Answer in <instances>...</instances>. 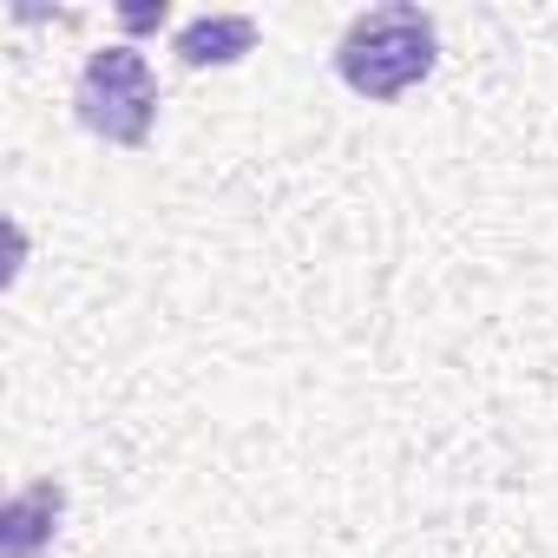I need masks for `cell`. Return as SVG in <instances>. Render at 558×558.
<instances>
[{
    "label": "cell",
    "instance_id": "cell-3",
    "mask_svg": "<svg viewBox=\"0 0 558 558\" xmlns=\"http://www.w3.org/2000/svg\"><path fill=\"white\" fill-rule=\"evenodd\" d=\"M60 512H66V493H60L53 480L14 493L8 525H0V558H40V545L60 532Z\"/></svg>",
    "mask_w": 558,
    "mask_h": 558
},
{
    "label": "cell",
    "instance_id": "cell-2",
    "mask_svg": "<svg viewBox=\"0 0 558 558\" xmlns=\"http://www.w3.org/2000/svg\"><path fill=\"white\" fill-rule=\"evenodd\" d=\"M73 106H80V125L106 145H125L138 151L151 138V119H158V80H151V60L138 47H99L73 86Z\"/></svg>",
    "mask_w": 558,
    "mask_h": 558
},
{
    "label": "cell",
    "instance_id": "cell-4",
    "mask_svg": "<svg viewBox=\"0 0 558 558\" xmlns=\"http://www.w3.org/2000/svg\"><path fill=\"white\" fill-rule=\"evenodd\" d=\"M256 47V21L250 14H217V21H191L178 34V60L197 73V66H230Z\"/></svg>",
    "mask_w": 558,
    "mask_h": 558
},
{
    "label": "cell",
    "instance_id": "cell-1",
    "mask_svg": "<svg viewBox=\"0 0 558 558\" xmlns=\"http://www.w3.org/2000/svg\"><path fill=\"white\" fill-rule=\"evenodd\" d=\"M440 60V34H434V14L427 8H375V14H355L349 34L336 40V73L349 93L362 99H401L414 93Z\"/></svg>",
    "mask_w": 558,
    "mask_h": 558
}]
</instances>
